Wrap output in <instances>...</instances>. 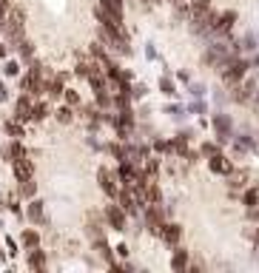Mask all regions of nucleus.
<instances>
[{"instance_id":"5","label":"nucleus","mask_w":259,"mask_h":273,"mask_svg":"<svg viewBox=\"0 0 259 273\" xmlns=\"http://www.w3.org/2000/svg\"><path fill=\"white\" fill-rule=\"evenodd\" d=\"M171 267H174V270H185V267H188V259H185L182 253H177V256H174V262H171Z\"/></svg>"},{"instance_id":"1","label":"nucleus","mask_w":259,"mask_h":273,"mask_svg":"<svg viewBox=\"0 0 259 273\" xmlns=\"http://www.w3.org/2000/svg\"><path fill=\"white\" fill-rule=\"evenodd\" d=\"M234 23H236V12H231V9H222L219 14H214V17H211V31H208V37H214V40L231 37Z\"/></svg>"},{"instance_id":"3","label":"nucleus","mask_w":259,"mask_h":273,"mask_svg":"<svg viewBox=\"0 0 259 273\" xmlns=\"http://www.w3.org/2000/svg\"><path fill=\"white\" fill-rule=\"evenodd\" d=\"M211 125H214V131H216L219 140H231V137H234V122H231V117L214 114V117H211Z\"/></svg>"},{"instance_id":"6","label":"nucleus","mask_w":259,"mask_h":273,"mask_svg":"<svg viewBox=\"0 0 259 273\" xmlns=\"http://www.w3.org/2000/svg\"><path fill=\"white\" fill-rule=\"evenodd\" d=\"M23 242H26V245H29V248H37V233L26 231V233H23Z\"/></svg>"},{"instance_id":"4","label":"nucleus","mask_w":259,"mask_h":273,"mask_svg":"<svg viewBox=\"0 0 259 273\" xmlns=\"http://www.w3.org/2000/svg\"><path fill=\"white\" fill-rule=\"evenodd\" d=\"M242 202H245V208H256V205H259V185L248 188L245 196H242Z\"/></svg>"},{"instance_id":"10","label":"nucleus","mask_w":259,"mask_h":273,"mask_svg":"<svg viewBox=\"0 0 259 273\" xmlns=\"http://www.w3.org/2000/svg\"><path fill=\"white\" fill-rule=\"evenodd\" d=\"M171 3H174V0H171Z\"/></svg>"},{"instance_id":"7","label":"nucleus","mask_w":259,"mask_h":273,"mask_svg":"<svg viewBox=\"0 0 259 273\" xmlns=\"http://www.w3.org/2000/svg\"><path fill=\"white\" fill-rule=\"evenodd\" d=\"M162 91H165L168 97H174V94H177V91H174V83H171V80H162Z\"/></svg>"},{"instance_id":"8","label":"nucleus","mask_w":259,"mask_h":273,"mask_svg":"<svg viewBox=\"0 0 259 273\" xmlns=\"http://www.w3.org/2000/svg\"><path fill=\"white\" fill-rule=\"evenodd\" d=\"M191 94H194V97H202V94H205L202 85H191Z\"/></svg>"},{"instance_id":"2","label":"nucleus","mask_w":259,"mask_h":273,"mask_svg":"<svg viewBox=\"0 0 259 273\" xmlns=\"http://www.w3.org/2000/svg\"><path fill=\"white\" fill-rule=\"evenodd\" d=\"M105 222H108L111 231H125V228H128V213H125L117 202H111V205L105 208Z\"/></svg>"},{"instance_id":"9","label":"nucleus","mask_w":259,"mask_h":273,"mask_svg":"<svg viewBox=\"0 0 259 273\" xmlns=\"http://www.w3.org/2000/svg\"><path fill=\"white\" fill-rule=\"evenodd\" d=\"M253 242H256V245H259V228H256V233H253Z\"/></svg>"}]
</instances>
